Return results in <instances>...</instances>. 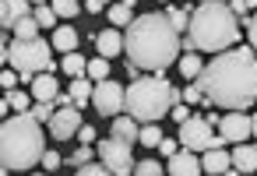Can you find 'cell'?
Returning <instances> with one entry per match:
<instances>
[{"mask_svg":"<svg viewBox=\"0 0 257 176\" xmlns=\"http://www.w3.org/2000/svg\"><path fill=\"white\" fill-rule=\"evenodd\" d=\"M78 141H81V144H92V141H95V127L81 123V127H78Z\"/></svg>","mask_w":257,"mask_h":176,"instance_id":"ab89813d","label":"cell"},{"mask_svg":"<svg viewBox=\"0 0 257 176\" xmlns=\"http://www.w3.org/2000/svg\"><path fill=\"white\" fill-rule=\"evenodd\" d=\"M194 85L218 109H250L257 102V50L243 46L215 53V60L201 67Z\"/></svg>","mask_w":257,"mask_h":176,"instance_id":"6da1fadb","label":"cell"},{"mask_svg":"<svg viewBox=\"0 0 257 176\" xmlns=\"http://www.w3.org/2000/svg\"><path fill=\"white\" fill-rule=\"evenodd\" d=\"M159 4H169V0H159Z\"/></svg>","mask_w":257,"mask_h":176,"instance_id":"681fc988","label":"cell"},{"mask_svg":"<svg viewBox=\"0 0 257 176\" xmlns=\"http://www.w3.org/2000/svg\"><path fill=\"white\" fill-rule=\"evenodd\" d=\"M8 64V39H4V29H0V67Z\"/></svg>","mask_w":257,"mask_h":176,"instance_id":"7bdbcfd3","label":"cell"},{"mask_svg":"<svg viewBox=\"0 0 257 176\" xmlns=\"http://www.w3.org/2000/svg\"><path fill=\"white\" fill-rule=\"evenodd\" d=\"M53 106H71V95H64V92H57V95H53Z\"/></svg>","mask_w":257,"mask_h":176,"instance_id":"ee69618b","label":"cell"},{"mask_svg":"<svg viewBox=\"0 0 257 176\" xmlns=\"http://www.w3.org/2000/svg\"><path fill=\"white\" fill-rule=\"evenodd\" d=\"M225 4H229V8H232V11H236V15L243 18V15H246L250 8H257V0H225Z\"/></svg>","mask_w":257,"mask_h":176,"instance_id":"8d00e7d4","label":"cell"},{"mask_svg":"<svg viewBox=\"0 0 257 176\" xmlns=\"http://www.w3.org/2000/svg\"><path fill=\"white\" fill-rule=\"evenodd\" d=\"M8 102H11V109H18V113H29V95H25V92L11 88V92H8Z\"/></svg>","mask_w":257,"mask_h":176,"instance_id":"4dcf8cb0","label":"cell"},{"mask_svg":"<svg viewBox=\"0 0 257 176\" xmlns=\"http://www.w3.org/2000/svg\"><path fill=\"white\" fill-rule=\"evenodd\" d=\"M102 8H109V0H85V11H92V15H99Z\"/></svg>","mask_w":257,"mask_h":176,"instance_id":"b9f144b4","label":"cell"},{"mask_svg":"<svg viewBox=\"0 0 257 176\" xmlns=\"http://www.w3.org/2000/svg\"><path fill=\"white\" fill-rule=\"evenodd\" d=\"M88 158H92V148H88V144H81V148H78V151L67 158V165H74V169H78V165H85Z\"/></svg>","mask_w":257,"mask_h":176,"instance_id":"d590c367","label":"cell"},{"mask_svg":"<svg viewBox=\"0 0 257 176\" xmlns=\"http://www.w3.org/2000/svg\"><path fill=\"white\" fill-rule=\"evenodd\" d=\"M25 15H32L29 0H0V29H15Z\"/></svg>","mask_w":257,"mask_h":176,"instance_id":"4fadbf2b","label":"cell"},{"mask_svg":"<svg viewBox=\"0 0 257 176\" xmlns=\"http://www.w3.org/2000/svg\"><path fill=\"white\" fill-rule=\"evenodd\" d=\"M50 8L57 11V18H74L78 15V0H50Z\"/></svg>","mask_w":257,"mask_h":176,"instance_id":"83f0119b","label":"cell"},{"mask_svg":"<svg viewBox=\"0 0 257 176\" xmlns=\"http://www.w3.org/2000/svg\"><path fill=\"white\" fill-rule=\"evenodd\" d=\"M0 88H4V92L18 88V74H15V71H4V74H0Z\"/></svg>","mask_w":257,"mask_h":176,"instance_id":"f35d334b","label":"cell"},{"mask_svg":"<svg viewBox=\"0 0 257 176\" xmlns=\"http://www.w3.org/2000/svg\"><path fill=\"white\" fill-rule=\"evenodd\" d=\"M85 74H88L92 81H102V78H109V60H106V57H95V60H88Z\"/></svg>","mask_w":257,"mask_h":176,"instance_id":"4316f807","label":"cell"},{"mask_svg":"<svg viewBox=\"0 0 257 176\" xmlns=\"http://www.w3.org/2000/svg\"><path fill=\"white\" fill-rule=\"evenodd\" d=\"M29 4H46V0H29Z\"/></svg>","mask_w":257,"mask_h":176,"instance_id":"c3c4849f","label":"cell"},{"mask_svg":"<svg viewBox=\"0 0 257 176\" xmlns=\"http://www.w3.org/2000/svg\"><path fill=\"white\" fill-rule=\"evenodd\" d=\"M250 134H253V137H257V113H253V116H250Z\"/></svg>","mask_w":257,"mask_h":176,"instance_id":"bcb514c9","label":"cell"},{"mask_svg":"<svg viewBox=\"0 0 257 176\" xmlns=\"http://www.w3.org/2000/svg\"><path fill=\"white\" fill-rule=\"evenodd\" d=\"M99 158L109 165V172H116V176H127V172H134V155H131V141H123V137H106L102 144H99Z\"/></svg>","mask_w":257,"mask_h":176,"instance_id":"9c48e42d","label":"cell"},{"mask_svg":"<svg viewBox=\"0 0 257 176\" xmlns=\"http://www.w3.org/2000/svg\"><path fill=\"white\" fill-rule=\"evenodd\" d=\"M225 144L222 134L215 137V127L204 120V116H187L180 123V148H190V151H208V148H218Z\"/></svg>","mask_w":257,"mask_h":176,"instance_id":"52a82bcc","label":"cell"},{"mask_svg":"<svg viewBox=\"0 0 257 176\" xmlns=\"http://www.w3.org/2000/svg\"><path fill=\"white\" fill-rule=\"evenodd\" d=\"M138 141H141L145 148H159V141H162V130H159V123H141V130H138Z\"/></svg>","mask_w":257,"mask_h":176,"instance_id":"d4e9b609","label":"cell"},{"mask_svg":"<svg viewBox=\"0 0 257 176\" xmlns=\"http://www.w3.org/2000/svg\"><path fill=\"white\" fill-rule=\"evenodd\" d=\"M123 102H127V88H123V85L106 81V78L95 81V88H92V106H95L99 116H120Z\"/></svg>","mask_w":257,"mask_h":176,"instance_id":"ba28073f","label":"cell"},{"mask_svg":"<svg viewBox=\"0 0 257 176\" xmlns=\"http://www.w3.org/2000/svg\"><path fill=\"white\" fill-rule=\"evenodd\" d=\"M138 130H141V123L131 116V113H123V116H113V134L116 137H123V141H138Z\"/></svg>","mask_w":257,"mask_h":176,"instance_id":"ffe728a7","label":"cell"},{"mask_svg":"<svg viewBox=\"0 0 257 176\" xmlns=\"http://www.w3.org/2000/svg\"><path fill=\"white\" fill-rule=\"evenodd\" d=\"M239 25H246V36H250V46L257 50V15H243Z\"/></svg>","mask_w":257,"mask_h":176,"instance_id":"e575fe53","label":"cell"},{"mask_svg":"<svg viewBox=\"0 0 257 176\" xmlns=\"http://www.w3.org/2000/svg\"><path fill=\"white\" fill-rule=\"evenodd\" d=\"M39 165H43L46 172H57V169L64 165V158H60V151H43V158H39Z\"/></svg>","mask_w":257,"mask_h":176,"instance_id":"1f68e13d","label":"cell"},{"mask_svg":"<svg viewBox=\"0 0 257 176\" xmlns=\"http://www.w3.org/2000/svg\"><path fill=\"white\" fill-rule=\"evenodd\" d=\"M8 113H11V102H8V99H0V120H8Z\"/></svg>","mask_w":257,"mask_h":176,"instance_id":"f6af8a7d","label":"cell"},{"mask_svg":"<svg viewBox=\"0 0 257 176\" xmlns=\"http://www.w3.org/2000/svg\"><path fill=\"white\" fill-rule=\"evenodd\" d=\"M169 116H173L176 123H183V120L190 116V109H187V102H173V106H169Z\"/></svg>","mask_w":257,"mask_h":176,"instance_id":"74e56055","label":"cell"},{"mask_svg":"<svg viewBox=\"0 0 257 176\" xmlns=\"http://www.w3.org/2000/svg\"><path fill=\"white\" fill-rule=\"evenodd\" d=\"M78 127H81V109H78L74 102L53 109V116H50V134H53L57 141H74Z\"/></svg>","mask_w":257,"mask_h":176,"instance_id":"30bf717a","label":"cell"},{"mask_svg":"<svg viewBox=\"0 0 257 176\" xmlns=\"http://www.w3.org/2000/svg\"><path fill=\"white\" fill-rule=\"evenodd\" d=\"M176 64H180V74H183L187 81H194V78L201 74V67H204L201 57H197V50H187V57H180Z\"/></svg>","mask_w":257,"mask_h":176,"instance_id":"44dd1931","label":"cell"},{"mask_svg":"<svg viewBox=\"0 0 257 176\" xmlns=\"http://www.w3.org/2000/svg\"><path fill=\"white\" fill-rule=\"evenodd\" d=\"M60 92V85H57V78L50 74V71H39L36 78H32V95H36V102H46V99H53Z\"/></svg>","mask_w":257,"mask_h":176,"instance_id":"e0dca14e","label":"cell"},{"mask_svg":"<svg viewBox=\"0 0 257 176\" xmlns=\"http://www.w3.org/2000/svg\"><path fill=\"white\" fill-rule=\"evenodd\" d=\"M4 172H11V169H8V165H4V162H0V176H4Z\"/></svg>","mask_w":257,"mask_h":176,"instance_id":"7dc6e473","label":"cell"},{"mask_svg":"<svg viewBox=\"0 0 257 176\" xmlns=\"http://www.w3.org/2000/svg\"><path fill=\"white\" fill-rule=\"evenodd\" d=\"M123 53H127V64H134L138 71L162 74L166 67L180 60L183 43L166 15H141L123 32Z\"/></svg>","mask_w":257,"mask_h":176,"instance_id":"7a4b0ae2","label":"cell"},{"mask_svg":"<svg viewBox=\"0 0 257 176\" xmlns=\"http://www.w3.org/2000/svg\"><path fill=\"white\" fill-rule=\"evenodd\" d=\"M229 158H232V172H257V148L253 144L239 141Z\"/></svg>","mask_w":257,"mask_h":176,"instance_id":"9a60e30c","label":"cell"},{"mask_svg":"<svg viewBox=\"0 0 257 176\" xmlns=\"http://www.w3.org/2000/svg\"><path fill=\"white\" fill-rule=\"evenodd\" d=\"M95 50H99V57H116V53H123V36L116 32V29H109V32H99L95 36Z\"/></svg>","mask_w":257,"mask_h":176,"instance_id":"2e32d148","label":"cell"},{"mask_svg":"<svg viewBox=\"0 0 257 176\" xmlns=\"http://www.w3.org/2000/svg\"><path fill=\"white\" fill-rule=\"evenodd\" d=\"M166 18H169V25L183 36V32H187V25H190V8H169V11H166Z\"/></svg>","mask_w":257,"mask_h":176,"instance_id":"603a6c76","label":"cell"},{"mask_svg":"<svg viewBox=\"0 0 257 176\" xmlns=\"http://www.w3.org/2000/svg\"><path fill=\"white\" fill-rule=\"evenodd\" d=\"M36 36H39V22H36V15H25L15 25V39H36Z\"/></svg>","mask_w":257,"mask_h":176,"instance_id":"cb8c5ba5","label":"cell"},{"mask_svg":"<svg viewBox=\"0 0 257 176\" xmlns=\"http://www.w3.org/2000/svg\"><path fill=\"white\" fill-rule=\"evenodd\" d=\"M92 88H95V81H92L88 74H81V78H74V81H71V92H67V95H71V102L81 109V106H88V102H92Z\"/></svg>","mask_w":257,"mask_h":176,"instance_id":"ac0fdd59","label":"cell"},{"mask_svg":"<svg viewBox=\"0 0 257 176\" xmlns=\"http://www.w3.org/2000/svg\"><path fill=\"white\" fill-rule=\"evenodd\" d=\"M169 172H173V176H197V172H201V158H197V151H190V148H176V151L169 155Z\"/></svg>","mask_w":257,"mask_h":176,"instance_id":"7c38bea8","label":"cell"},{"mask_svg":"<svg viewBox=\"0 0 257 176\" xmlns=\"http://www.w3.org/2000/svg\"><path fill=\"white\" fill-rule=\"evenodd\" d=\"M50 50H53V43H46V39H15L11 46H8V64L22 74V81H32L39 71H50V74H57V64H53V57H50Z\"/></svg>","mask_w":257,"mask_h":176,"instance_id":"8992f818","label":"cell"},{"mask_svg":"<svg viewBox=\"0 0 257 176\" xmlns=\"http://www.w3.org/2000/svg\"><path fill=\"white\" fill-rule=\"evenodd\" d=\"M78 43H81V36L74 32V25H57V32H53V50L71 53V50H78Z\"/></svg>","mask_w":257,"mask_h":176,"instance_id":"d6986e66","label":"cell"},{"mask_svg":"<svg viewBox=\"0 0 257 176\" xmlns=\"http://www.w3.org/2000/svg\"><path fill=\"white\" fill-rule=\"evenodd\" d=\"M134 4H127V0H120V4H113L109 8V25H131L134 18Z\"/></svg>","mask_w":257,"mask_h":176,"instance_id":"7402d4cb","label":"cell"},{"mask_svg":"<svg viewBox=\"0 0 257 176\" xmlns=\"http://www.w3.org/2000/svg\"><path fill=\"white\" fill-rule=\"evenodd\" d=\"M176 148H180V144H176V141H173V137H162V141H159V151H162V155H166V158H169V155H173V151H176Z\"/></svg>","mask_w":257,"mask_h":176,"instance_id":"60d3db41","label":"cell"},{"mask_svg":"<svg viewBox=\"0 0 257 176\" xmlns=\"http://www.w3.org/2000/svg\"><path fill=\"white\" fill-rule=\"evenodd\" d=\"M134 172H138V176H159L162 165H159L155 158H145V162H134Z\"/></svg>","mask_w":257,"mask_h":176,"instance_id":"d6a6232c","label":"cell"},{"mask_svg":"<svg viewBox=\"0 0 257 176\" xmlns=\"http://www.w3.org/2000/svg\"><path fill=\"white\" fill-rule=\"evenodd\" d=\"M32 15H36V22H39V25H46V29H50V25H57V11H53V8H46V4H36V11H32Z\"/></svg>","mask_w":257,"mask_h":176,"instance_id":"f546056e","label":"cell"},{"mask_svg":"<svg viewBox=\"0 0 257 176\" xmlns=\"http://www.w3.org/2000/svg\"><path fill=\"white\" fill-rule=\"evenodd\" d=\"M218 134H222L225 144H239V141H246V137H250V116H243V109L225 113V116L218 120Z\"/></svg>","mask_w":257,"mask_h":176,"instance_id":"8fae6325","label":"cell"},{"mask_svg":"<svg viewBox=\"0 0 257 176\" xmlns=\"http://www.w3.org/2000/svg\"><path fill=\"white\" fill-rule=\"evenodd\" d=\"M78 172H81V176H106V172H109V165H106V162L92 165V158H88L85 165H78Z\"/></svg>","mask_w":257,"mask_h":176,"instance_id":"836d02e7","label":"cell"},{"mask_svg":"<svg viewBox=\"0 0 257 176\" xmlns=\"http://www.w3.org/2000/svg\"><path fill=\"white\" fill-rule=\"evenodd\" d=\"M53 109H57V106H53V99H46V102H36V106H29V113H32V116H36L39 123H50Z\"/></svg>","mask_w":257,"mask_h":176,"instance_id":"f1b7e54d","label":"cell"},{"mask_svg":"<svg viewBox=\"0 0 257 176\" xmlns=\"http://www.w3.org/2000/svg\"><path fill=\"white\" fill-rule=\"evenodd\" d=\"M201 172H211V176H222V172H232V158L229 151L218 144V148H208L204 158H201Z\"/></svg>","mask_w":257,"mask_h":176,"instance_id":"5bb4252c","label":"cell"},{"mask_svg":"<svg viewBox=\"0 0 257 176\" xmlns=\"http://www.w3.org/2000/svg\"><path fill=\"white\" fill-rule=\"evenodd\" d=\"M43 127L32 113H18L0 120V162L11 172H25L43 158Z\"/></svg>","mask_w":257,"mask_h":176,"instance_id":"277c9868","label":"cell"},{"mask_svg":"<svg viewBox=\"0 0 257 176\" xmlns=\"http://www.w3.org/2000/svg\"><path fill=\"white\" fill-rule=\"evenodd\" d=\"M85 67H88V60H85L81 53H74V50H71V53L64 57V71H67L71 78H81V74H85Z\"/></svg>","mask_w":257,"mask_h":176,"instance_id":"484cf974","label":"cell"},{"mask_svg":"<svg viewBox=\"0 0 257 176\" xmlns=\"http://www.w3.org/2000/svg\"><path fill=\"white\" fill-rule=\"evenodd\" d=\"M239 39V15L225 0H201V8L190 11L187 25V50L197 53H222Z\"/></svg>","mask_w":257,"mask_h":176,"instance_id":"3957f363","label":"cell"},{"mask_svg":"<svg viewBox=\"0 0 257 176\" xmlns=\"http://www.w3.org/2000/svg\"><path fill=\"white\" fill-rule=\"evenodd\" d=\"M173 102H183V92L173 88L162 74H152V78H134V85L127 88L123 109L138 123H159L162 116H169Z\"/></svg>","mask_w":257,"mask_h":176,"instance_id":"5b68a950","label":"cell"}]
</instances>
